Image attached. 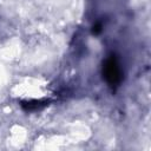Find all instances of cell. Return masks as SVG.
Listing matches in <instances>:
<instances>
[{"mask_svg":"<svg viewBox=\"0 0 151 151\" xmlns=\"http://www.w3.org/2000/svg\"><path fill=\"white\" fill-rule=\"evenodd\" d=\"M103 73L105 76V79L107 80L109 84L111 85H117L119 84L122 77H120V70L118 67V64L116 61V59L111 58L109 60H106Z\"/></svg>","mask_w":151,"mask_h":151,"instance_id":"1","label":"cell"}]
</instances>
